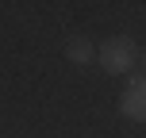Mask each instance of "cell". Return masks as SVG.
Instances as JSON below:
<instances>
[{
	"label": "cell",
	"mask_w": 146,
	"mask_h": 138,
	"mask_svg": "<svg viewBox=\"0 0 146 138\" xmlns=\"http://www.w3.org/2000/svg\"><path fill=\"white\" fill-rule=\"evenodd\" d=\"M119 115L131 119V123H142L146 119V88H127L119 96Z\"/></svg>",
	"instance_id": "2"
},
{
	"label": "cell",
	"mask_w": 146,
	"mask_h": 138,
	"mask_svg": "<svg viewBox=\"0 0 146 138\" xmlns=\"http://www.w3.org/2000/svg\"><path fill=\"white\" fill-rule=\"evenodd\" d=\"M96 61H100V69L111 73V77L135 73V65H139V46L127 35H111V38H104V42L96 46Z\"/></svg>",
	"instance_id": "1"
},
{
	"label": "cell",
	"mask_w": 146,
	"mask_h": 138,
	"mask_svg": "<svg viewBox=\"0 0 146 138\" xmlns=\"http://www.w3.org/2000/svg\"><path fill=\"white\" fill-rule=\"evenodd\" d=\"M66 58L73 61V65H92V58H96V46H92V38H85V35L69 38V42H66Z\"/></svg>",
	"instance_id": "3"
}]
</instances>
